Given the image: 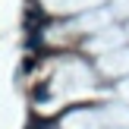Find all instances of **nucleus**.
<instances>
[{"instance_id":"obj_1","label":"nucleus","mask_w":129,"mask_h":129,"mask_svg":"<svg viewBox=\"0 0 129 129\" xmlns=\"http://www.w3.org/2000/svg\"><path fill=\"white\" fill-rule=\"evenodd\" d=\"M31 98H35L38 104H44V101L50 98V91H47V85H38V88H35V94H31Z\"/></svg>"},{"instance_id":"obj_2","label":"nucleus","mask_w":129,"mask_h":129,"mask_svg":"<svg viewBox=\"0 0 129 129\" xmlns=\"http://www.w3.org/2000/svg\"><path fill=\"white\" fill-rule=\"evenodd\" d=\"M28 129H47V123H44V120H31Z\"/></svg>"},{"instance_id":"obj_3","label":"nucleus","mask_w":129,"mask_h":129,"mask_svg":"<svg viewBox=\"0 0 129 129\" xmlns=\"http://www.w3.org/2000/svg\"><path fill=\"white\" fill-rule=\"evenodd\" d=\"M31 69H35V60H31V57H28V60L22 63V73H31Z\"/></svg>"}]
</instances>
